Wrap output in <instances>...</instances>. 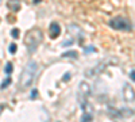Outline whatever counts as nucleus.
<instances>
[{
    "label": "nucleus",
    "instance_id": "1",
    "mask_svg": "<svg viewBox=\"0 0 135 122\" xmlns=\"http://www.w3.org/2000/svg\"><path fill=\"white\" fill-rule=\"evenodd\" d=\"M38 72V64L35 61L30 60L23 72H22V76H20V80H19V85H20V90H27V88L32 84L34 79H35V75Z\"/></svg>",
    "mask_w": 135,
    "mask_h": 122
},
{
    "label": "nucleus",
    "instance_id": "2",
    "mask_svg": "<svg viewBox=\"0 0 135 122\" xmlns=\"http://www.w3.org/2000/svg\"><path fill=\"white\" fill-rule=\"evenodd\" d=\"M42 31L41 29L38 27H34L32 30H30L27 34H26V38H25V45L27 48V52L30 54L32 53H35L38 46L41 45V42H42Z\"/></svg>",
    "mask_w": 135,
    "mask_h": 122
},
{
    "label": "nucleus",
    "instance_id": "3",
    "mask_svg": "<svg viewBox=\"0 0 135 122\" xmlns=\"http://www.w3.org/2000/svg\"><path fill=\"white\" fill-rule=\"evenodd\" d=\"M91 95V87L86 82H81L78 84V90H77V99H78V105L81 106V109L85 111L86 103H88V98Z\"/></svg>",
    "mask_w": 135,
    "mask_h": 122
},
{
    "label": "nucleus",
    "instance_id": "4",
    "mask_svg": "<svg viewBox=\"0 0 135 122\" xmlns=\"http://www.w3.org/2000/svg\"><path fill=\"white\" fill-rule=\"evenodd\" d=\"M108 26L114 30H118V31H130L132 30V25L131 22L123 16H115L112 18L109 22H108Z\"/></svg>",
    "mask_w": 135,
    "mask_h": 122
},
{
    "label": "nucleus",
    "instance_id": "5",
    "mask_svg": "<svg viewBox=\"0 0 135 122\" xmlns=\"http://www.w3.org/2000/svg\"><path fill=\"white\" fill-rule=\"evenodd\" d=\"M123 98H124L126 102L135 101V90L130 84H124V87H123Z\"/></svg>",
    "mask_w": 135,
    "mask_h": 122
},
{
    "label": "nucleus",
    "instance_id": "6",
    "mask_svg": "<svg viewBox=\"0 0 135 122\" xmlns=\"http://www.w3.org/2000/svg\"><path fill=\"white\" fill-rule=\"evenodd\" d=\"M107 114H108V117L109 118H123V117H126V115H132V114H130V113H124L123 110H118V109H112V107H109L108 109V111H107Z\"/></svg>",
    "mask_w": 135,
    "mask_h": 122
},
{
    "label": "nucleus",
    "instance_id": "7",
    "mask_svg": "<svg viewBox=\"0 0 135 122\" xmlns=\"http://www.w3.org/2000/svg\"><path fill=\"white\" fill-rule=\"evenodd\" d=\"M49 30H50V38L51 39L58 38L60 34H61V26L57 23V22H53V23L50 25V27H49Z\"/></svg>",
    "mask_w": 135,
    "mask_h": 122
},
{
    "label": "nucleus",
    "instance_id": "8",
    "mask_svg": "<svg viewBox=\"0 0 135 122\" xmlns=\"http://www.w3.org/2000/svg\"><path fill=\"white\" fill-rule=\"evenodd\" d=\"M69 31H70V34H73V35H76L77 37V39L78 41H81L83 39V37H84V33H83V30L78 27L77 25H70L69 26Z\"/></svg>",
    "mask_w": 135,
    "mask_h": 122
},
{
    "label": "nucleus",
    "instance_id": "9",
    "mask_svg": "<svg viewBox=\"0 0 135 122\" xmlns=\"http://www.w3.org/2000/svg\"><path fill=\"white\" fill-rule=\"evenodd\" d=\"M8 8L11 11H14V12H18L19 8H20V2L19 0H8V3H7Z\"/></svg>",
    "mask_w": 135,
    "mask_h": 122
},
{
    "label": "nucleus",
    "instance_id": "10",
    "mask_svg": "<svg viewBox=\"0 0 135 122\" xmlns=\"http://www.w3.org/2000/svg\"><path fill=\"white\" fill-rule=\"evenodd\" d=\"M77 52L76 50H70V52H65L64 54H62V57L64 58H77Z\"/></svg>",
    "mask_w": 135,
    "mask_h": 122
},
{
    "label": "nucleus",
    "instance_id": "11",
    "mask_svg": "<svg viewBox=\"0 0 135 122\" xmlns=\"http://www.w3.org/2000/svg\"><path fill=\"white\" fill-rule=\"evenodd\" d=\"M11 82H12V80H11V77H9V75H8V77H6V79L2 82V84H0V90H6V88L11 84Z\"/></svg>",
    "mask_w": 135,
    "mask_h": 122
},
{
    "label": "nucleus",
    "instance_id": "12",
    "mask_svg": "<svg viewBox=\"0 0 135 122\" xmlns=\"http://www.w3.org/2000/svg\"><path fill=\"white\" fill-rule=\"evenodd\" d=\"M12 71H14V65L11 64V62H7L6 64V68H4V72L7 75H11V73H12Z\"/></svg>",
    "mask_w": 135,
    "mask_h": 122
},
{
    "label": "nucleus",
    "instance_id": "13",
    "mask_svg": "<svg viewBox=\"0 0 135 122\" xmlns=\"http://www.w3.org/2000/svg\"><path fill=\"white\" fill-rule=\"evenodd\" d=\"M16 50H18V48H16V43H11V45L8 46V52H9L11 54L16 53Z\"/></svg>",
    "mask_w": 135,
    "mask_h": 122
},
{
    "label": "nucleus",
    "instance_id": "14",
    "mask_svg": "<svg viewBox=\"0 0 135 122\" xmlns=\"http://www.w3.org/2000/svg\"><path fill=\"white\" fill-rule=\"evenodd\" d=\"M81 121H92V115H91V114L84 113V114H83V117H81Z\"/></svg>",
    "mask_w": 135,
    "mask_h": 122
},
{
    "label": "nucleus",
    "instance_id": "15",
    "mask_svg": "<svg viewBox=\"0 0 135 122\" xmlns=\"http://www.w3.org/2000/svg\"><path fill=\"white\" fill-rule=\"evenodd\" d=\"M11 35H12L14 38H18L19 37V30L18 29H14L12 31H11Z\"/></svg>",
    "mask_w": 135,
    "mask_h": 122
},
{
    "label": "nucleus",
    "instance_id": "16",
    "mask_svg": "<svg viewBox=\"0 0 135 122\" xmlns=\"http://www.w3.org/2000/svg\"><path fill=\"white\" fill-rule=\"evenodd\" d=\"M37 96H38V91L35 90V88H34V90L31 91V94H30V98H31V99H35Z\"/></svg>",
    "mask_w": 135,
    "mask_h": 122
},
{
    "label": "nucleus",
    "instance_id": "17",
    "mask_svg": "<svg viewBox=\"0 0 135 122\" xmlns=\"http://www.w3.org/2000/svg\"><path fill=\"white\" fill-rule=\"evenodd\" d=\"M62 80H64V82H69V80H70V73H69V72L65 73L64 77H62Z\"/></svg>",
    "mask_w": 135,
    "mask_h": 122
},
{
    "label": "nucleus",
    "instance_id": "18",
    "mask_svg": "<svg viewBox=\"0 0 135 122\" xmlns=\"http://www.w3.org/2000/svg\"><path fill=\"white\" fill-rule=\"evenodd\" d=\"M95 50H96V49H95L93 46H89V48H85V49H84L85 53H91V52H95Z\"/></svg>",
    "mask_w": 135,
    "mask_h": 122
},
{
    "label": "nucleus",
    "instance_id": "19",
    "mask_svg": "<svg viewBox=\"0 0 135 122\" xmlns=\"http://www.w3.org/2000/svg\"><path fill=\"white\" fill-rule=\"evenodd\" d=\"M130 77H131V80H132V82H135V71H131Z\"/></svg>",
    "mask_w": 135,
    "mask_h": 122
},
{
    "label": "nucleus",
    "instance_id": "20",
    "mask_svg": "<svg viewBox=\"0 0 135 122\" xmlns=\"http://www.w3.org/2000/svg\"><path fill=\"white\" fill-rule=\"evenodd\" d=\"M70 43H72V41H64L62 42V46H69Z\"/></svg>",
    "mask_w": 135,
    "mask_h": 122
},
{
    "label": "nucleus",
    "instance_id": "21",
    "mask_svg": "<svg viewBox=\"0 0 135 122\" xmlns=\"http://www.w3.org/2000/svg\"><path fill=\"white\" fill-rule=\"evenodd\" d=\"M4 107H6L4 105H0V114H2V113H3V110H4Z\"/></svg>",
    "mask_w": 135,
    "mask_h": 122
},
{
    "label": "nucleus",
    "instance_id": "22",
    "mask_svg": "<svg viewBox=\"0 0 135 122\" xmlns=\"http://www.w3.org/2000/svg\"><path fill=\"white\" fill-rule=\"evenodd\" d=\"M34 3H35V4H39V3H41V0H34Z\"/></svg>",
    "mask_w": 135,
    "mask_h": 122
}]
</instances>
